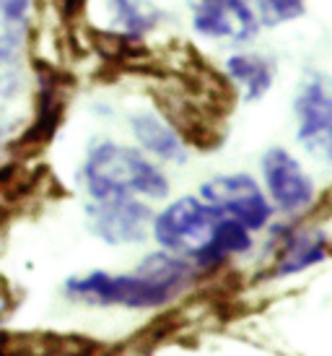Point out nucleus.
<instances>
[{
    "instance_id": "nucleus-3",
    "label": "nucleus",
    "mask_w": 332,
    "mask_h": 356,
    "mask_svg": "<svg viewBox=\"0 0 332 356\" xmlns=\"http://www.w3.org/2000/svg\"><path fill=\"white\" fill-rule=\"evenodd\" d=\"M224 213L210 203H203L197 198H179L158 213L153 221V234L158 245L169 252L185 257H197L213 237L218 221Z\"/></svg>"
},
{
    "instance_id": "nucleus-21",
    "label": "nucleus",
    "mask_w": 332,
    "mask_h": 356,
    "mask_svg": "<svg viewBox=\"0 0 332 356\" xmlns=\"http://www.w3.org/2000/svg\"><path fill=\"white\" fill-rule=\"evenodd\" d=\"M16 302H19V297H16V291H13V286H10L6 278L0 276V317H6L16 307Z\"/></svg>"
},
{
    "instance_id": "nucleus-18",
    "label": "nucleus",
    "mask_w": 332,
    "mask_h": 356,
    "mask_svg": "<svg viewBox=\"0 0 332 356\" xmlns=\"http://www.w3.org/2000/svg\"><path fill=\"white\" fill-rule=\"evenodd\" d=\"M31 10V0H0V21L24 24Z\"/></svg>"
},
{
    "instance_id": "nucleus-7",
    "label": "nucleus",
    "mask_w": 332,
    "mask_h": 356,
    "mask_svg": "<svg viewBox=\"0 0 332 356\" xmlns=\"http://www.w3.org/2000/svg\"><path fill=\"white\" fill-rule=\"evenodd\" d=\"M86 218L91 232L109 245L143 242L151 229V221H153L148 206L133 200L130 195L94 198V203L86 208Z\"/></svg>"
},
{
    "instance_id": "nucleus-5",
    "label": "nucleus",
    "mask_w": 332,
    "mask_h": 356,
    "mask_svg": "<svg viewBox=\"0 0 332 356\" xmlns=\"http://www.w3.org/2000/svg\"><path fill=\"white\" fill-rule=\"evenodd\" d=\"M296 120H299V143L319 161L332 159V99L327 79L322 73H306L296 94Z\"/></svg>"
},
{
    "instance_id": "nucleus-13",
    "label": "nucleus",
    "mask_w": 332,
    "mask_h": 356,
    "mask_svg": "<svg viewBox=\"0 0 332 356\" xmlns=\"http://www.w3.org/2000/svg\"><path fill=\"white\" fill-rule=\"evenodd\" d=\"M252 248V237H249V229L242 227L239 221L224 216L215 227L213 237L206 245V250L195 257L200 268H218L226 257L247 252Z\"/></svg>"
},
{
    "instance_id": "nucleus-8",
    "label": "nucleus",
    "mask_w": 332,
    "mask_h": 356,
    "mask_svg": "<svg viewBox=\"0 0 332 356\" xmlns=\"http://www.w3.org/2000/svg\"><path fill=\"white\" fill-rule=\"evenodd\" d=\"M197 34L218 42H244L257 37V16L247 0H187Z\"/></svg>"
},
{
    "instance_id": "nucleus-2",
    "label": "nucleus",
    "mask_w": 332,
    "mask_h": 356,
    "mask_svg": "<svg viewBox=\"0 0 332 356\" xmlns=\"http://www.w3.org/2000/svg\"><path fill=\"white\" fill-rule=\"evenodd\" d=\"M83 185L94 198H117V195H148L164 198L169 179L151 164L140 151L125 149L117 143H99L88 151L83 164Z\"/></svg>"
},
{
    "instance_id": "nucleus-1",
    "label": "nucleus",
    "mask_w": 332,
    "mask_h": 356,
    "mask_svg": "<svg viewBox=\"0 0 332 356\" xmlns=\"http://www.w3.org/2000/svg\"><path fill=\"white\" fill-rule=\"evenodd\" d=\"M195 270L185 260L166 252L148 255L135 273L112 276L104 270H94L88 276L70 278L65 284V294L88 305H119L133 309L161 307L176 294H182Z\"/></svg>"
},
{
    "instance_id": "nucleus-12",
    "label": "nucleus",
    "mask_w": 332,
    "mask_h": 356,
    "mask_svg": "<svg viewBox=\"0 0 332 356\" xmlns=\"http://www.w3.org/2000/svg\"><path fill=\"white\" fill-rule=\"evenodd\" d=\"M130 128L135 133L138 143L151 154H156L158 159L174 161V164L187 161V146L166 120L156 118L151 112H140V115H133Z\"/></svg>"
},
{
    "instance_id": "nucleus-14",
    "label": "nucleus",
    "mask_w": 332,
    "mask_h": 356,
    "mask_svg": "<svg viewBox=\"0 0 332 356\" xmlns=\"http://www.w3.org/2000/svg\"><path fill=\"white\" fill-rule=\"evenodd\" d=\"M226 73L244 86L249 102L263 99L273 86V63L260 55H234L226 63Z\"/></svg>"
},
{
    "instance_id": "nucleus-22",
    "label": "nucleus",
    "mask_w": 332,
    "mask_h": 356,
    "mask_svg": "<svg viewBox=\"0 0 332 356\" xmlns=\"http://www.w3.org/2000/svg\"><path fill=\"white\" fill-rule=\"evenodd\" d=\"M60 3V16L65 21H76L86 8V0H58Z\"/></svg>"
},
{
    "instance_id": "nucleus-11",
    "label": "nucleus",
    "mask_w": 332,
    "mask_h": 356,
    "mask_svg": "<svg viewBox=\"0 0 332 356\" xmlns=\"http://www.w3.org/2000/svg\"><path fill=\"white\" fill-rule=\"evenodd\" d=\"M275 242L281 245L275 276H291L327 257V237L319 229L317 232H293L288 227L278 229Z\"/></svg>"
},
{
    "instance_id": "nucleus-19",
    "label": "nucleus",
    "mask_w": 332,
    "mask_h": 356,
    "mask_svg": "<svg viewBox=\"0 0 332 356\" xmlns=\"http://www.w3.org/2000/svg\"><path fill=\"white\" fill-rule=\"evenodd\" d=\"M0 354H31V348L26 346V336L0 333Z\"/></svg>"
},
{
    "instance_id": "nucleus-15",
    "label": "nucleus",
    "mask_w": 332,
    "mask_h": 356,
    "mask_svg": "<svg viewBox=\"0 0 332 356\" xmlns=\"http://www.w3.org/2000/svg\"><path fill=\"white\" fill-rule=\"evenodd\" d=\"M109 10H112V19L115 26L125 31V34H143V31L153 29L161 19V13L151 6H140L135 0H107Z\"/></svg>"
},
{
    "instance_id": "nucleus-6",
    "label": "nucleus",
    "mask_w": 332,
    "mask_h": 356,
    "mask_svg": "<svg viewBox=\"0 0 332 356\" xmlns=\"http://www.w3.org/2000/svg\"><path fill=\"white\" fill-rule=\"evenodd\" d=\"M206 203L215 206L224 216L239 221L242 227L263 229L270 221V203L265 200L260 185L249 175H221L208 179L200 188Z\"/></svg>"
},
{
    "instance_id": "nucleus-10",
    "label": "nucleus",
    "mask_w": 332,
    "mask_h": 356,
    "mask_svg": "<svg viewBox=\"0 0 332 356\" xmlns=\"http://www.w3.org/2000/svg\"><path fill=\"white\" fill-rule=\"evenodd\" d=\"M65 115V102H63V76L49 65L40 68V104H37V115L29 122V128L21 133L16 143H10L8 151L13 154H34V151L44 149L49 138L55 136L60 120Z\"/></svg>"
},
{
    "instance_id": "nucleus-4",
    "label": "nucleus",
    "mask_w": 332,
    "mask_h": 356,
    "mask_svg": "<svg viewBox=\"0 0 332 356\" xmlns=\"http://www.w3.org/2000/svg\"><path fill=\"white\" fill-rule=\"evenodd\" d=\"M153 99H156L166 122L174 128V133L182 138L185 146L213 151L226 140L224 115L213 112L208 104L195 99L192 94H187L182 86L153 91Z\"/></svg>"
},
{
    "instance_id": "nucleus-16",
    "label": "nucleus",
    "mask_w": 332,
    "mask_h": 356,
    "mask_svg": "<svg viewBox=\"0 0 332 356\" xmlns=\"http://www.w3.org/2000/svg\"><path fill=\"white\" fill-rule=\"evenodd\" d=\"M265 26H278L299 19L304 13V0H252Z\"/></svg>"
},
{
    "instance_id": "nucleus-17",
    "label": "nucleus",
    "mask_w": 332,
    "mask_h": 356,
    "mask_svg": "<svg viewBox=\"0 0 332 356\" xmlns=\"http://www.w3.org/2000/svg\"><path fill=\"white\" fill-rule=\"evenodd\" d=\"M19 47H21L19 24H10V21H0V65H8L10 60L16 58Z\"/></svg>"
},
{
    "instance_id": "nucleus-20",
    "label": "nucleus",
    "mask_w": 332,
    "mask_h": 356,
    "mask_svg": "<svg viewBox=\"0 0 332 356\" xmlns=\"http://www.w3.org/2000/svg\"><path fill=\"white\" fill-rule=\"evenodd\" d=\"M16 91H19V76L10 70H0V104H6Z\"/></svg>"
},
{
    "instance_id": "nucleus-9",
    "label": "nucleus",
    "mask_w": 332,
    "mask_h": 356,
    "mask_svg": "<svg viewBox=\"0 0 332 356\" xmlns=\"http://www.w3.org/2000/svg\"><path fill=\"white\" fill-rule=\"evenodd\" d=\"M263 172L275 206L285 213H299L314 203V182L301 164L283 149H270L263 156Z\"/></svg>"
}]
</instances>
